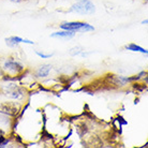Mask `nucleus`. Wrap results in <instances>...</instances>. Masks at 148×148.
<instances>
[{"mask_svg": "<svg viewBox=\"0 0 148 148\" xmlns=\"http://www.w3.org/2000/svg\"><path fill=\"white\" fill-rule=\"evenodd\" d=\"M60 29L69 30L73 32H91L95 31V27L85 22H62L59 25Z\"/></svg>", "mask_w": 148, "mask_h": 148, "instance_id": "obj_1", "label": "nucleus"}, {"mask_svg": "<svg viewBox=\"0 0 148 148\" xmlns=\"http://www.w3.org/2000/svg\"><path fill=\"white\" fill-rule=\"evenodd\" d=\"M4 95L15 101H23L26 97V90L16 84V82H9L5 88Z\"/></svg>", "mask_w": 148, "mask_h": 148, "instance_id": "obj_2", "label": "nucleus"}, {"mask_svg": "<svg viewBox=\"0 0 148 148\" xmlns=\"http://www.w3.org/2000/svg\"><path fill=\"white\" fill-rule=\"evenodd\" d=\"M70 11L82 15L93 14L96 12V5L90 0H81V1H76V3L71 5Z\"/></svg>", "mask_w": 148, "mask_h": 148, "instance_id": "obj_3", "label": "nucleus"}, {"mask_svg": "<svg viewBox=\"0 0 148 148\" xmlns=\"http://www.w3.org/2000/svg\"><path fill=\"white\" fill-rule=\"evenodd\" d=\"M22 111V105L18 102H12V101H7V102H1L0 103V114L5 115L10 118H15L18 117Z\"/></svg>", "mask_w": 148, "mask_h": 148, "instance_id": "obj_4", "label": "nucleus"}, {"mask_svg": "<svg viewBox=\"0 0 148 148\" xmlns=\"http://www.w3.org/2000/svg\"><path fill=\"white\" fill-rule=\"evenodd\" d=\"M2 70L4 71V74L15 76L17 74L22 73L23 71H25V66L14 58H8L2 64Z\"/></svg>", "mask_w": 148, "mask_h": 148, "instance_id": "obj_5", "label": "nucleus"}, {"mask_svg": "<svg viewBox=\"0 0 148 148\" xmlns=\"http://www.w3.org/2000/svg\"><path fill=\"white\" fill-rule=\"evenodd\" d=\"M4 41H5V44H7L9 47H15V46H17V45L21 44V43L34 45V42L32 40L25 39V38L18 37V36H11V37H9V38H5Z\"/></svg>", "mask_w": 148, "mask_h": 148, "instance_id": "obj_6", "label": "nucleus"}, {"mask_svg": "<svg viewBox=\"0 0 148 148\" xmlns=\"http://www.w3.org/2000/svg\"><path fill=\"white\" fill-rule=\"evenodd\" d=\"M75 37V32L69 31V30H59V31H54L51 34V38L53 39H59V40H71Z\"/></svg>", "mask_w": 148, "mask_h": 148, "instance_id": "obj_7", "label": "nucleus"}, {"mask_svg": "<svg viewBox=\"0 0 148 148\" xmlns=\"http://www.w3.org/2000/svg\"><path fill=\"white\" fill-rule=\"evenodd\" d=\"M51 71H52V64L43 63L42 66H40L37 70L34 71V76L37 78H45L49 75Z\"/></svg>", "mask_w": 148, "mask_h": 148, "instance_id": "obj_8", "label": "nucleus"}, {"mask_svg": "<svg viewBox=\"0 0 148 148\" xmlns=\"http://www.w3.org/2000/svg\"><path fill=\"white\" fill-rule=\"evenodd\" d=\"M127 51H130V52H133V53H142V54H144V55H147L148 54V51L146 48L142 47L140 45L135 44V43H129V44H127L125 46Z\"/></svg>", "mask_w": 148, "mask_h": 148, "instance_id": "obj_9", "label": "nucleus"}, {"mask_svg": "<svg viewBox=\"0 0 148 148\" xmlns=\"http://www.w3.org/2000/svg\"><path fill=\"white\" fill-rule=\"evenodd\" d=\"M88 131H89L88 125L85 123L84 121H81L76 123V133L79 135V137L85 136L86 134L88 133Z\"/></svg>", "mask_w": 148, "mask_h": 148, "instance_id": "obj_10", "label": "nucleus"}, {"mask_svg": "<svg viewBox=\"0 0 148 148\" xmlns=\"http://www.w3.org/2000/svg\"><path fill=\"white\" fill-rule=\"evenodd\" d=\"M69 54H70L71 56H73V57H75V56L86 57V56L89 55V53H86L85 48L81 47V46H75V47H72L70 51H69Z\"/></svg>", "mask_w": 148, "mask_h": 148, "instance_id": "obj_11", "label": "nucleus"}, {"mask_svg": "<svg viewBox=\"0 0 148 148\" xmlns=\"http://www.w3.org/2000/svg\"><path fill=\"white\" fill-rule=\"evenodd\" d=\"M132 85V89L136 92H143V91H146L147 90V84L146 83H137V82H134V83H131Z\"/></svg>", "mask_w": 148, "mask_h": 148, "instance_id": "obj_12", "label": "nucleus"}, {"mask_svg": "<svg viewBox=\"0 0 148 148\" xmlns=\"http://www.w3.org/2000/svg\"><path fill=\"white\" fill-rule=\"evenodd\" d=\"M36 55L39 56V57H40V58H42V59H49V58H52L54 54H52V53H49V54H46V53L36 51Z\"/></svg>", "mask_w": 148, "mask_h": 148, "instance_id": "obj_13", "label": "nucleus"}, {"mask_svg": "<svg viewBox=\"0 0 148 148\" xmlns=\"http://www.w3.org/2000/svg\"><path fill=\"white\" fill-rule=\"evenodd\" d=\"M116 121L119 123V126H126V125H128V121L127 120H125V118L122 117V116H117V118H116Z\"/></svg>", "mask_w": 148, "mask_h": 148, "instance_id": "obj_14", "label": "nucleus"}, {"mask_svg": "<svg viewBox=\"0 0 148 148\" xmlns=\"http://www.w3.org/2000/svg\"><path fill=\"white\" fill-rule=\"evenodd\" d=\"M4 134H5V131H4L2 128H0V136H1V135H4Z\"/></svg>", "mask_w": 148, "mask_h": 148, "instance_id": "obj_15", "label": "nucleus"}, {"mask_svg": "<svg viewBox=\"0 0 148 148\" xmlns=\"http://www.w3.org/2000/svg\"><path fill=\"white\" fill-rule=\"evenodd\" d=\"M11 2H14V3H21L23 0H10Z\"/></svg>", "mask_w": 148, "mask_h": 148, "instance_id": "obj_16", "label": "nucleus"}, {"mask_svg": "<svg viewBox=\"0 0 148 148\" xmlns=\"http://www.w3.org/2000/svg\"><path fill=\"white\" fill-rule=\"evenodd\" d=\"M147 23H148V19L146 18V19H144V21H142L141 24L142 25H147Z\"/></svg>", "mask_w": 148, "mask_h": 148, "instance_id": "obj_17", "label": "nucleus"}, {"mask_svg": "<svg viewBox=\"0 0 148 148\" xmlns=\"http://www.w3.org/2000/svg\"><path fill=\"white\" fill-rule=\"evenodd\" d=\"M76 1H81V0H76Z\"/></svg>", "mask_w": 148, "mask_h": 148, "instance_id": "obj_18", "label": "nucleus"}]
</instances>
